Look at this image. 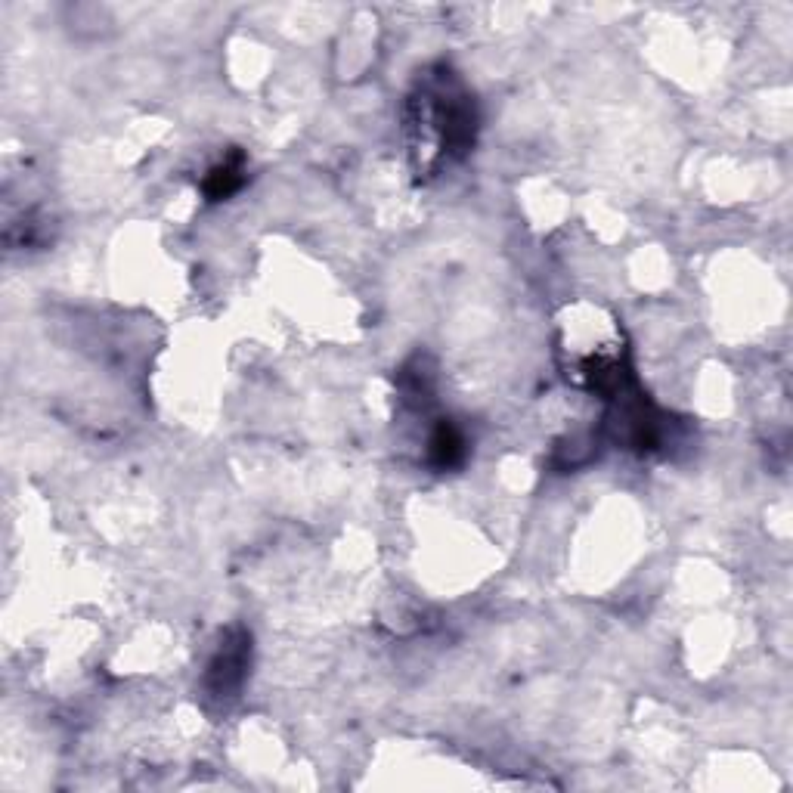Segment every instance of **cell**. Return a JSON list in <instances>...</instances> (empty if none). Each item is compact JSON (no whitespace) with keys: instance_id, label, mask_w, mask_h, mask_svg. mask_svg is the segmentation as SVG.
<instances>
[{"instance_id":"3","label":"cell","mask_w":793,"mask_h":793,"mask_svg":"<svg viewBox=\"0 0 793 793\" xmlns=\"http://www.w3.org/2000/svg\"><path fill=\"white\" fill-rule=\"evenodd\" d=\"M242 186V165H239V158H233V162H224V165H217L211 174H208V196L211 199H224L230 193H236V189Z\"/></svg>"},{"instance_id":"2","label":"cell","mask_w":793,"mask_h":793,"mask_svg":"<svg viewBox=\"0 0 793 793\" xmlns=\"http://www.w3.org/2000/svg\"><path fill=\"white\" fill-rule=\"evenodd\" d=\"M428 456H431V462H434L437 468H453V465L462 462V456H465V440H462V434H459L453 425L443 422V425L431 434V440H428Z\"/></svg>"},{"instance_id":"1","label":"cell","mask_w":793,"mask_h":793,"mask_svg":"<svg viewBox=\"0 0 793 793\" xmlns=\"http://www.w3.org/2000/svg\"><path fill=\"white\" fill-rule=\"evenodd\" d=\"M248 666V636L245 632H233V639H227L220 645V651L214 654L211 666H208V688L217 697H227L242 685Z\"/></svg>"}]
</instances>
